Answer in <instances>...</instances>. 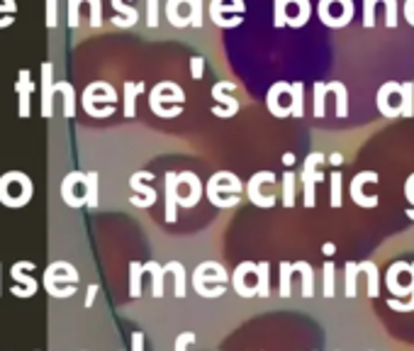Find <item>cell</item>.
I'll return each mask as SVG.
<instances>
[{
	"instance_id": "obj_1",
	"label": "cell",
	"mask_w": 414,
	"mask_h": 351,
	"mask_svg": "<svg viewBox=\"0 0 414 351\" xmlns=\"http://www.w3.org/2000/svg\"><path fill=\"white\" fill-rule=\"evenodd\" d=\"M78 280H81V274L73 263L69 261H54L47 266L44 271L42 285L47 288L51 298H73L78 288Z\"/></svg>"
},
{
	"instance_id": "obj_2",
	"label": "cell",
	"mask_w": 414,
	"mask_h": 351,
	"mask_svg": "<svg viewBox=\"0 0 414 351\" xmlns=\"http://www.w3.org/2000/svg\"><path fill=\"white\" fill-rule=\"evenodd\" d=\"M34 195V183L25 171H8L0 176V203L5 208H25Z\"/></svg>"
},
{
	"instance_id": "obj_3",
	"label": "cell",
	"mask_w": 414,
	"mask_h": 351,
	"mask_svg": "<svg viewBox=\"0 0 414 351\" xmlns=\"http://www.w3.org/2000/svg\"><path fill=\"white\" fill-rule=\"evenodd\" d=\"M183 100H186V93H183V88H178V83L161 81L149 93V108L158 117H178L183 110L180 108Z\"/></svg>"
},
{
	"instance_id": "obj_4",
	"label": "cell",
	"mask_w": 414,
	"mask_h": 351,
	"mask_svg": "<svg viewBox=\"0 0 414 351\" xmlns=\"http://www.w3.org/2000/svg\"><path fill=\"white\" fill-rule=\"evenodd\" d=\"M210 269H212V261H202L193 271V288L202 298L224 295L227 293V271H224V266H219V269H215V274H207Z\"/></svg>"
},
{
	"instance_id": "obj_5",
	"label": "cell",
	"mask_w": 414,
	"mask_h": 351,
	"mask_svg": "<svg viewBox=\"0 0 414 351\" xmlns=\"http://www.w3.org/2000/svg\"><path fill=\"white\" fill-rule=\"evenodd\" d=\"M324 161V154L321 152H315L310 154L305 159V164H302V188H305V208H315L317 205V193H315V186L317 183L324 181V173H319L317 171V166Z\"/></svg>"
},
{
	"instance_id": "obj_6",
	"label": "cell",
	"mask_w": 414,
	"mask_h": 351,
	"mask_svg": "<svg viewBox=\"0 0 414 351\" xmlns=\"http://www.w3.org/2000/svg\"><path fill=\"white\" fill-rule=\"evenodd\" d=\"M246 10L244 0L241 3H232V5H224V0H210V17L217 27L229 29V27H239L241 22V12Z\"/></svg>"
},
{
	"instance_id": "obj_7",
	"label": "cell",
	"mask_w": 414,
	"mask_h": 351,
	"mask_svg": "<svg viewBox=\"0 0 414 351\" xmlns=\"http://www.w3.org/2000/svg\"><path fill=\"white\" fill-rule=\"evenodd\" d=\"M81 103H83V110L93 117L95 103H108V105L117 103V90H114L108 81H93L90 86H86V90H83Z\"/></svg>"
},
{
	"instance_id": "obj_8",
	"label": "cell",
	"mask_w": 414,
	"mask_h": 351,
	"mask_svg": "<svg viewBox=\"0 0 414 351\" xmlns=\"http://www.w3.org/2000/svg\"><path fill=\"white\" fill-rule=\"evenodd\" d=\"M232 90H236V83L234 81H217L212 86V98L217 100V103H222L224 108H219V105H215V115L217 117H234L236 112H239V100L236 98H232Z\"/></svg>"
},
{
	"instance_id": "obj_9",
	"label": "cell",
	"mask_w": 414,
	"mask_h": 351,
	"mask_svg": "<svg viewBox=\"0 0 414 351\" xmlns=\"http://www.w3.org/2000/svg\"><path fill=\"white\" fill-rule=\"evenodd\" d=\"M25 271H34V261H17L15 266H12L10 276L12 280H15V285H12V295L15 298H32L34 293H37L39 283L32 278V276H27Z\"/></svg>"
},
{
	"instance_id": "obj_10",
	"label": "cell",
	"mask_w": 414,
	"mask_h": 351,
	"mask_svg": "<svg viewBox=\"0 0 414 351\" xmlns=\"http://www.w3.org/2000/svg\"><path fill=\"white\" fill-rule=\"evenodd\" d=\"M15 93H17V115L20 117H29L32 115V93H34V81H32V73L29 69H20L17 73V81H15Z\"/></svg>"
},
{
	"instance_id": "obj_11",
	"label": "cell",
	"mask_w": 414,
	"mask_h": 351,
	"mask_svg": "<svg viewBox=\"0 0 414 351\" xmlns=\"http://www.w3.org/2000/svg\"><path fill=\"white\" fill-rule=\"evenodd\" d=\"M263 183H276V173L273 171H258V173L251 176V181L246 183V195L256 208H273L276 205V197H266L261 195V186Z\"/></svg>"
},
{
	"instance_id": "obj_12",
	"label": "cell",
	"mask_w": 414,
	"mask_h": 351,
	"mask_svg": "<svg viewBox=\"0 0 414 351\" xmlns=\"http://www.w3.org/2000/svg\"><path fill=\"white\" fill-rule=\"evenodd\" d=\"M365 183H378V173L376 171H363V173L354 176L351 178V200H354L358 208H378V197L376 195H365L363 193V186Z\"/></svg>"
},
{
	"instance_id": "obj_13",
	"label": "cell",
	"mask_w": 414,
	"mask_h": 351,
	"mask_svg": "<svg viewBox=\"0 0 414 351\" xmlns=\"http://www.w3.org/2000/svg\"><path fill=\"white\" fill-rule=\"evenodd\" d=\"M86 178H88V173H83V171H71L69 176H64V181H61V200H64L69 208L78 210L86 205V197L76 193V188L83 186Z\"/></svg>"
},
{
	"instance_id": "obj_14",
	"label": "cell",
	"mask_w": 414,
	"mask_h": 351,
	"mask_svg": "<svg viewBox=\"0 0 414 351\" xmlns=\"http://www.w3.org/2000/svg\"><path fill=\"white\" fill-rule=\"evenodd\" d=\"M151 178H154L151 171H136V173L130 176V188L134 193H139V195H144V200L130 197L132 205H136V208H151V205L156 203V191H154L151 186H147V181H151Z\"/></svg>"
},
{
	"instance_id": "obj_15",
	"label": "cell",
	"mask_w": 414,
	"mask_h": 351,
	"mask_svg": "<svg viewBox=\"0 0 414 351\" xmlns=\"http://www.w3.org/2000/svg\"><path fill=\"white\" fill-rule=\"evenodd\" d=\"M54 95H56L54 64H51V61H44L42 64V117H47V120L54 115Z\"/></svg>"
},
{
	"instance_id": "obj_16",
	"label": "cell",
	"mask_w": 414,
	"mask_h": 351,
	"mask_svg": "<svg viewBox=\"0 0 414 351\" xmlns=\"http://www.w3.org/2000/svg\"><path fill=\"white\" fill-rule=\"evenodd\" d=\"M400 90H402V83H398V81L382 83V88L378 90V100H376L378 112H380L382 117H390V120L402 117V112H400L395 105H390V98H393V95H400Z\"/></svg>"
},
{
	"instance_id": "obj_17",
	"label": "cell",
	"mask_w": 414,
	"mask_h": 351,
	"mask_svg": "<svg viewBox=\"0 0 414 351\" xmlns=\"http://www.w3.org/2000/svg\"><path fill=\"white\" fill-rule=\"evenodd\" d=\"M402 271H409V263L407 261H395L385 274V283H387V291L393 293L395 298H407L412 295L409 285H400V274Z\"/></svg>"
},
{
	"instance_id": "obj_18",
	"label": "cell",
	"mask_w": 414,
	"mask_h": 351,
	"mask_svg": "<svg viewBox=\"0 0 414 351\" xmlns=\"http://www.w3.org/2000/svg\"><path fill=\"white\" fill-rule=\"evenodd\" d=\"M180 176V183H188L191 186V195H180L178 197V205L180 208H195L197 203H200V197H202V181L197 178V173H193V171H183Z\"/></svg>"
},
{
	"instance_id": "obj_19",
	"label": "cell",
	"mask_w": 414,
	"mask_h": 351,
	"mask_svg": "<svg viewBox=\"0 0 414 351\" xmlns=\"http://www.w3.org/2000/svg\"><path fill=\"white\" fill-rule=\"evenodd\" d=\"M251 271H256V263L254 261H241L236 266V271L232 274V285H234V291L239 293L241 298H254L256 295V288L254 285H246V274Z\"/></svg>"
},
{
	"instance_id": "obj_20",
	"label": "cell",
	"mask_w": 414,
	"mask_h": 351,
	"mask_svg": "<svg viewBox=\"0 0 414 351\" xmlns=\"http://www.w3.org/2000/svg\"><path fill=\"white\" fill-rule=\"evenodd\" d=\"M280 93H290V83L288 81H278V83H273V86H271V90H268V95H266L268 112H271L273 117L293 115V112H290V108H280V103H278Z\"/></svg>"
},
{
	"instance_id": "obj_21",
	"label": "cell",
	"mask_w": 414,
	"mask_h": 351,
	"mask_svg": "<svg viewBox=\"0 0 414 351\" xmlns=\"http://www.w3.org/2000/svg\"><path fill=\"white\" fill-rule=\"evenodd\" d=\"M166 222H175V210H178V173H166Z\"/></svg>"
},
{
	"instance_id": "obj_22",
	"label": "cell",
	"mask_w": 414,
	"mask_h": 351,
	"mask_svg": "<svg viewBox=\"0 0 414 351\" xmlns=\"http://www.w3.org/2000/svg\"><path fill=\"white\" fill-rule=\"evenodd\" d=\"M112 8H114V12H117V17L112 20L114 27H122V29L134 27L136 20H139V12H136V8L127 5L125 0H112Z\"/></svg>"
},
{
	"instance_id": "obj_23",
	"label": "cell",
	"mask_w": 414,
	"mask_h": 351,
	"mask_svg": "<svg viewBox=\"0 0 414 351\" xmlns=\"http://www.w3.org/2000/svg\"><path fill=\"white\" fill-rule=\"evenodd\" d=\"M144 269H147V274H151V295L156 298V300H161V298H164V276L169 274V271H166V266H158L156 261H147Z\"/></svg>"
},
{
	"instance_id": "obj_24",
	"label": "cell",
	"mask_w": 414,
	"mask_h": 351,
	"mask_svg": "<svg viewBox=\"0 0 414 351\" xmlns=\"http://www.w3.org/2000/svg\"><path fill=\"white\" fill-rule=\"evenodd\" d=\"M358 266L365 274V278H368V298L376 300V298L380 295V274H378L376 261H361Z\"/></svg>"
},
{
	"instance_id": "obj_25",
	"label": "cell",
	"mask_w": 414,
	"mask_h": 351,
	"mask_svg": "<svg viewBox=\"0 0 414 351\" xmlns=\"http://www.w3.org/2000/svg\"><path fill=\"white\" fill-rule=\"evenodd\" d=\"M144 93V83H134V81H125V117H134L136 115V95Z\"/></svg>"
},
{
	"instance_id": "obj_26",
	"label": "cell",
	"mask_w": 414,
	"mask_h": 351,
	"mask_svg": "<svg viewBox=\"0 0 414 351\" xmlns=\"http://www.w3.org/2000/svg\"><path fill=\"white\" fill-rule=\"evenodd\" d=\"M166 271L173 274L175 278V298H186L188 295V278H186V266L180 261H169L166 263Z\"/></svg>"
},
{
	"instance_id": "obj_27",
	"label": "cell",
	"mask_w": 414,
	"mask_h": 351,
	"mask_svg": "<svg viewBox=\"0 0 414 351\" xmlns=\"http://www.w3.org/2000/svg\"><path fill=\"white\" fill-rule=\"evenodd\" d=\"M293 269L302 276V298H312L315 295V271L307 261H295Z\"/></svg>"
},
{
	"instance_id": "obj_28",
	"label": "cell",
	"mask_w": 414,
	"mask_h": 351,
	"mask_svg": "<svg viewBox=\"0 0 414 351\" xmlns=\"http://www.w3.org/2000/svg\"><path fill=\"white\" fill-rule=\"evenodd\" d=\"M56 93H64V117H76V90L69 81L56 83Z\"/></svg>"
},
{
	"instance_id": "obj_29",
	"label": "cell",
	"mask_w": 414,
	"mask_h": 351,
	"mask_svg": "<svg viewBox=\"0 0 414 351\" xmlns=\"http://www.w3.org/2000/svg\"><path fill=\"white\" fill-rule=\"evenodd\" d=\"M327 90L329 93H337V117L349 115V93H346V86L341 81H329Z\"/></svg>"
},
{
	"instance_id": "obj_30",
	"label": "cell",
	"mask_w": 414,
	"mask_h": 351,
	"mask_svg": "<svg viewBox=\"0 0 414 351\" xmlns=\"http://www.w3.org/2000/svg\"><path fill=\"white\" fill-rule=\"evenodd\" d=\"M268 271H271V266H268V261H258L256 263V295L258 298H268L271 295V276H268Z\"/></svg>"
},
{
	"instance_id": "obj_31",
	"label": "cell",
	"mask_w": 414,
	"mask_h": 351,
	"mask_svg": "<svg viewBox=\"0 0 414 351\" xmlns=\"http://www.w3.org/2000/svg\"><path fill=\"white\" fill-rule=\"evenodd\" d=\"M290 95H293L290 112H293L295 117H302V115H305V83H302V81L290 83Z\"/></svg>"
},
{
	"instance_id": "obj_32",
	"label": "cell",
	"mask_w": 414,
	"mask_h": 351,
	"mask_svg": "<svg viewBox=\"0 0 414 351\" xmlns=\"http://www.w3.org/2000/svg\"><path fill=\"white\" fill-rule=\"evenodd\" d=\"M343 271H346V285H343V295L346 298H356L358 295V274H361V266L354 261H346V266H343Z\"/></svg>"
},
{
	"instance_id": "obj_33",
	"label": "cell",
	"mask_w": 414,
	"mask_h": 351,
	"mask_svg": "<svg viewBox=\"0 0 414 351\" xmlns=\"http://www.w3.org/2000/svg\"><path fill=\"white\" fill-rule=\"evenodd\" d=\"M400 112H402V117H414V81L402 83V90H400Z\"/></svg>"
},
{
	"instance_id": "obj_34",
	"label": "cell",
	"mask_w": 414,
	"mask_h": 351,
	"mask_svg": "<svg viewBox=\"0 0 414 351\" xmlns=\"http://www.w3.org/2000/svg\"><path fill=\"white\" fill-rule=\"evenodd\" d=\"M144 274H147L144 263H139V261H132L130 263V295L132 298L142 295V276Z\"/></svg>"
},
{
	"instance_id": "obj_35",
	"label": "cell",
	"mask_w": 414,
	"mask_h": 351,
	"mask_svg": "<svg viewBox=\"0 0 414 351\" xmlns=\"http://www.w3.org/2000/svg\"><path fill=\"white\" fill-rule=\"evenodd\" d=\"M288 3H295V5L300 8V12H297V15H295V17H290L288 25H290V27H295V29L305 27L307 22H310V17H312V5H310V0H288Z\"/></svg>"
},
{
	"instance_id": "obj_36",
	"label": "cell",
	"mask_w": 414,
	"mask_h": 351,
	"mask_svg": "<svg viewBox=\"0 0 414 351\" xmlns=\"http://www.w3.org/2000/svg\"><path fill=\"white\" fill-rule=\"evenodd\" d=\"M98 183H100V173L98 171H90L86 178V200H88L86 208L90 210H98Z\"/></svg>"
},
{
	"instance_id": "obj_37",
	"label": "cell",
	"mask_w": 414,
	"mask_h": 351,
	"mask_svg": "<svg viewBox=\"0 0 414 351\" xmlns=\"http://www.w3.org/2000/svg\"><path fill=\"white\" fill-rule=\"evenodd\" d=\"M293 263L290 261H280V283H278V295L280 298H290L293 295V285H290V280H293Z\"/></svg>"
},
{
	"instance_id": "obj_38",
	"label": "cell",
	"mask_w": 414,
	"mask_h": 351,
	"mask_svg": "<svg viewBox=\"0 0 414 351\" xmlns=\"http://www.w3.org/2000/svg\"><path fill=\"white\" fill-rule=\"evenodd\" d=\"M409 274H412V283H409L412 295H409V300L402 302V300H398V298H390V300H387L390 310H395V313H412L414 310V263H409Z\"/></svg>"
},
{
	"instance_id": "obj_39",
	"label": "cell",
	"mask_w": 414,
	"mask_h": 351,
	"mask_svg": "<svg viewBox=\"0 0 414 351\" xmlns=\"http://www.w3.org/2000/svg\"><path fill=\"white\" fill-rule=\"evenodd\" d=\"M180 3H191V0H169L166 3V17H169V22L173 25V27H188L191 25V17H178V5Z\"/></svg>"
},
{
	"instance_id": "obj_40",
	"label": "cell",
	"mask_w": 414,
	"mask_h": 351,
	"mask_svg": "<svg viewBox=\"0 0 414 351\" xmlns=\"http://www.w3.org/2000/svg\"><path fill=\"white\" fill-rule=\"evenodd\" d=\"M283 205L285 208H295V173L285 171L283 173Z\"/></svg>"
},
{
	"instance_id": "obj_41",
	"label": "cell",
	"mask_w": 414,
	"mask_h": 351,
	"mask_svg": "<svg viewBox=\"0 0 414 351\" xmlns=\"http://www.w3.org/2000/svg\"><path fill=\"white\" fill-rule=\"evenodd\" d=\"M15 12H17L15 0H0V29L10 27L12 22H15Z\"/></svg>"
},
{
	"instance_id": "obj_42",
	"label": "cell",
	"mask_w": 414,
	"mask_h": 351,
	"mask_svg": "<svg viewBox=\"0 0 414 351\" xmlns=\"http://www.w3.org/2000/svg\"><path fill=\"white\" fill-rule=\"evenodd\" d=\"M329 183H332V208H341V188H343V173L341 171H334L332 176H329Z\"/></svg>"
},
{
	"instance_id": "obj_43",
	"label": "cell",
	"mask_w": 414,
	"mask_h": 351,
	"mask_svg": "<svg viewBox=\"0 0 414 351\" xmlns=\"http://www.w3.org/2000/svg\"><path fill=\"white\" fill-rule=\"evenodd\" d=\"M321 274H324V293L321 295L324 298H334V285H337V271H334V263L332 261H324V266H321Z\"/></svg>"
},
{
	"instance_id": "obj_44",
	"label": "cell",
	"mask_w": 414,
	"mask_h": 351,
	"mask_svg": "<svg viewBox=\"0 0 414 351\" xmlns=\"http://www.w3.org/2000/svg\"><path fill=\"white\" fill-rule=\"evenodd\" d=\"M312 90H315V117H324V98H327V93H329L327 83L315 81Z\"/></svg>"
},
{
	"instance_id": "obj_45",
	"label": "cell",
	"mask_w": 414,
	"mask_h": 351,
	"mask_svg": "<svg viewBox=\"0 0 414 351\" xmlns=\"http://www.w3.org/2000/svg\"><path fill=\"white\" fill-rule=\"evenodd\" d=\"M285 8H288V0H273V22H276V27H285L288 25V12H285Z\"/></svg>"
},
{
	"instance_id": "obj_46",
	"label": "cell",
	"mask_w": 414,
	"mask_h": 351,
	"mask_svg": "<svg viewBox=\"0 0 414 351\" xmlns=\"http://www.w3.org/2000/svg\"><path fill=\"white\" fill-rule=\"evenodd\" d=\"M90 5V27L93 29H100L103 27V3L100 0H83Z\"/></svg>"
},
{
	"instance_id": "obj_47",
	"label": "cell",
	"mask_w": 414,
	"mask_h": 351,
	"mask_svg": "<svg viewBox=\"0 0 414 351\" xmlns=\"http://www.w3.org/2000/svg\"><path fill=\"white\" fill-rule=\"evenodd\" d=\"M385 5V27H398V0H380Z\"/></svg>"
},
{
	"instance_id": "obj_48",
	"label": "cell",
	"mask_w": 414,
	"mask_h": 351,
	"mask_svg": "<svg viewBox=\"0 0 414 351\" xmlns=\"http://www.w3.org/2000/svg\"><path fill=\"white\" fill-rule=\"evenodd\" d=\"M380 0H363V27H376V5Z\"/></svg>"
},
{
	"instance_id": "obj_49",
	"label": "cell",
	"mask_w": 414,
	"mask_h": 351,
	"mask_svg": "<svg viewBox=\"0 0 414 351\" xmlns=\"http://www.w3.org/2000/svg\"><path fill=\"white\" fill-rule=\"evenodd\" d=\"M191 25L195 29L202 27V15H205V8H202V0H191Z\"/></svg>"
},
{
	"instance_id": "obj_50",
	"label": "cell",
	"mask_w": 414,
	"mask_h": 351,
	"mask_svg": "<svg viewBox=\"0 0 414 351\" xmlns=\"http://www.w3.org/2000/svg\"><path fill=\"white\" fill-rule=\"evenodd\" d=\"M81 3L83 0H69V27L71 29L81 25Z\"/></svg>"
},
{
	"instance_id": "obj_51",
	"label": "cell",
	"mask_w": 414,
	"mask_h": 351,
	"mask_svg": "<svg viewBox=\"0 0 414 351\" xmlns=\"http://www.w3.org/2000/svg\"><path fill=\"white\" fill-rule=\"evenodd\" d=\"M59 25V0H47V27L56 29Z\"/></svg>"
},
{
	"instance_id": "obj_52",
	"label": "cell",
	"mask_w": 414,
	"mask_h": 351,
	"mask_svg": "<svg viewBox=\"0 0 414 351\" xmlns=\"http://www.w3.org/2000/svg\"><path fill=\"white\" fill-rule=\"evenodd\" d=\"M147 25L158 27V0H147Z\"/></svg>"
},
{
	"instance_id": "obj_53",
	"label": "cell",
	"mask_w": 414,
	"mask_h": 351,
	"mask_svg": "<svg viewBox=\"0 0 414 351\" xmlns=\"http://www.w3.org/2000/svg\"><path fill=\"white\" fill-rule=\"evenodd\" d=\"M202 73H205V59H202V56H193V59H191L193 81H202Z\"/></svg>"
},
{
	"instance_id": "obj_54",
	"label": "cell",
	"mask_w": 414,
	"mask_h": 351,
	"mask_svg": "<svg viewBox=\"0 0 414 351\" xmlns=\"http://www.w3.org/2000/svg\"><path fill=\"white\" fill-rule=\"evenodd\" d=\"M197 337L193 335V332H183V335H178V339H175V346L173 351H188V346L195 344Z\"/></svg>"
},
{
	"instance_id": "obj_55",
	"label": "cell",
	"mask_w": 414,
	"mask_h": 351,
	"mask_svg": "<svg viewBox=\"0 0 414 351\" xmlns=\"http://www.w3.org/2000/svg\"><path fill=\"white\" fill-rule=\"evenodd\" d=\"M98 288H100L98 283L88 285V293H86V302H83V305H86L88 310H90V307H93V302H95V295H98Z\"/></svg>"
},
{
	"instance_id": "obj_56",
	"label": "cell",
	"mask_w": 414,
	"mask_h": 351,
	"mask_svg": "<svg viewBox=\"0 0 414 351\" xmlns=\"http://www.w3.org/2000/svg\"><path fill=\"white\" fill-rule=\"evenodd\" d=\"M132 351H144V332L132 335Z\"/></svg>"
},
{
	"instance_id": "obj_57",
	"label": "cell",
	"mask_w": 414,
	"mask_h": 351,
	"mask_svg": "<svg viewBox=\"0 0 414 351\" xmlns=\"http://www.w3.org/2000/svg\"><path fill=\"white\" fill-rule=\"evenodd\" d=\"M404 195H407V200L414 205V173L404 181Z\"/></svg>"
},
{
	"instance_id": "obj_58",
	"label": "cell",
	"mask_w": 414,
	"mask_h": 351,
	"mask_svg": "<svg viewBox=\"0 0 414 351\" xmlns=\"http://www.w3.org/2000/svg\"><path fill=\"white\" fill-rule=\"evenodd\" d=\"M321 254H324V256H334V254H337V247H334V241H324V244H321Z\"/></svg>"
},
{
	"instance_id": "obj_59",
	"label": "cell",
	"mask_w": 414,
	"mask_h": 351,
	"mask_svg": "<svg viewBox=\"0 0 414 351\" xmlns=\"http://www.w3.org/2000/svg\"><path fill=\"white\" fill-rule=\"evenodd\" d=\"M329 164H332V166H341L343 164V156L339 152H334L332 156H329Z\"/></svg>"
},
{
	"instance_id": "obj_60",
	"label": "cell",
	"mask_w": 414,
	"mask_h": 351,
	"mask_svg": "<svg viewBox=\"0 0 414 351\" xmlns=\"http://www.w3.org/2000/svg\"><path fill=\"white\" fill-rule=\"evenodd\" d=\"M283 164H285V166H293V164H295V154H293V152L283 154Z\"/></svg>"
},
{
	"instance_id": "obj_61",
	"label": "cell",
	"mask_w": 414,
	"mask_h": 351,
	"mask_svg": "<svg viewBox=\"0 0 414 351\" xmlns=\"http://www.w3.org/2000/svg\"><path fill=\"white\" fill-rule=\"evenodd\" d=\"M404 215H407L409 219H414V208H407V210H404Z\"/></svg>"
},
{
	"instance_id": "obj_62",
	"label": "cell",
	"mask_w": 414,
	"mask_h": 351,
	"mask_svg": "<svg viewBox=\"0 0 414 351\" xmlns=\"http://www.w3.org/2000/svg\"><path fill=\"white\" fill-rule=\"evenodd\" d=\"M0 271H3V263H0ZM0 295H3V283H0Z\"/></svg>"
}]
</instances>
